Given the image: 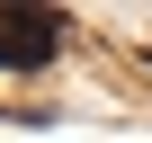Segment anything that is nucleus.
Returning a JSON list of instances; mask_svg holds the SVG:
<instances>
[{
    "label": "nucleus",
    "instance_id": "f257e3e1",
    "mask_svg": "<svg viewBox=\"0 0 152 143\" xmlns=\"http://www.w3.org/2000/svg\"><path fill=\"white\" fill-rule=\"evenodd\" d=\"M63 18L54 9H0V72H27V63H54L63 54Z\"/></svg>",
    "mask_w": 152,
    "mask_h": 143
}]
</instances>
